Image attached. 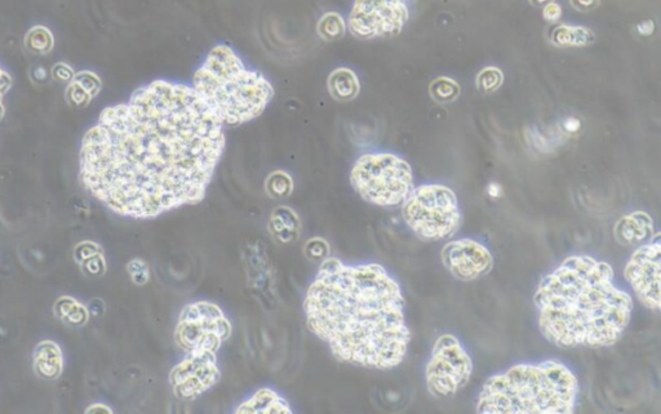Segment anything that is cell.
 Masks as SVG:
<instances>
[{"label":"cell","instance_id":"cell-32","mask_svg":"<svg viewBox=\"0 0 661 414\" xmlns=\"http://www.w3.org/2000/svg\"><path fill=\"white\" fill-rule=\"evenodd\" d=\"M637 32H638L639 35H643V36H650L655 32V22L652 20H647V21L640 22L637 25Z\"/></svg>","mask_w":661,"mask_h":414},{"label":"cell","instance_id":"cell-2","mask_svg":"<svg viewBox=\"0 0 661 414\" xmlns=\"http://www.w3.org/2000/svg\"><path fill=\"white\" fill-rule=\"evenodd\" d=\"M405 305L400 285L380 263L326 258L309 285L304 314L335 359L392 371L403 363L411 341Z\"/></svg>","mask_w":661,"mask_h":414},{"label":"cell","instance_id":"cell-1","mask_svg":"<svg viewBox=\"0 0 661 414\" xmlns=\"http://www.w3.org/2000/svg\"><path fill=\"white\" fill-rule=\"evenodd\" d=\"M225 145L224 124L191 86L156 79L101 111L82 140L79 177L111 212L153 219L204 199Z\"/></svg>","mask_w":661,"mask_h":414},{"label":"cell","instance_id":"cell-7","mask_svg":"<svg viewBox=\"0 0 661 414\" xmlns=\"http://www.w3.org/2000/svg\"><path fill=\"white\" fill-rule=\"evenodd\" d=\"M402 207V217L422 241L450 239L461 226V209L455 191L442 184L413 187Z\"/></svg>","mask_w":661,"mask_h":414},{"label":"cell","instance_id":"cell-6","mask_svg":"<svg viewBox=\"0 0 661 414\" xmlns=\"http://www.w3.org/2000/svg\"><path fill=\"white\" fill-rule=\"evenodd\" d=\"M350 184L364 202L381 208L400 207L415 187L413 171L397 154L361 155L350 171Z\"/></svg>","mask_w":661,"mask_h":414},{"label":"cell","instance_id":"cell-28","mask_svg":"<svg viewBox=\"0 0 661 414\" xmlns=\"http://www.w3.org/2000/svg\"><path fill=\"white\" fill-rule=\"evenodd\" d=\"M74 75V69L65 62H57L51 70V77L60 83H70Z\"/></svg>","mask_w":661,"mask_h":414},{"label":"cell","instance_id":"cell-33","mask_svg":"<svg viewBox=\"0 0 661 414\" xmlns=\"http://www.w3.org/2000/svg\"><path fill=\"white\" fill-rule=\"evenodd\" d=\"M563 127L567 132H576L580 128V120H577L576 118H568V119L564 120Z\"/></svg>","mask_w":661,"mask_h":414},{"label":"cell","instance_id":"cell-16","mask_svg":"<svg viewBox=\"0 0 661 414\" xmlns=\"http://www.w3.org/2000/svg\"><path fill=\"white\" fill-rule=\"evenodd\" d=\"M102 89L101 77L89 70L77 73L73 80L67 83L65 99L74 109H84L99 96Z\"/></svg>","mask_w":661,"mask_h":414},{"label":"cell","instance_id":"cell-18","mask_svg":"<svg viewBox=\"0 0 661 414\" xmlns=\"http://www.w3.org/2000/svg\"><path fill=\"white\" fill-rule=\"evenodd\" d=\"M34 368L42 378H57L62 372V355L60 348L51 341L39 343L34 350Z\"/></svg>","mask_w":661,"mask_h":414},{"label":"cell","instance_id":"cell-17","mask_svg":"<svg viewBox=\"0 0 661 414\" xmlns=\"http://www.w3.org/2000/svg\"><path fill=\"white\" fill-rule=\"evenodd\" d=\"M327 88L330 97L339 102H349L358 97L361 82L355 71L349 67H337L330 71L327 79Z\"/></svg>","mask_w":661,"mask_h":414},{"label":"cell","instance_id":"cell-25","mask_svg":"<svg viewBox=\"0 0 661 414\" xmlns=\"http://www.w3.org/2000/svg\"><path fill=\"white\" fill-rule=\"evenodd\" d=\"M345 29L346 23L344 19L335 12L324 14L318 23V32L324 40H333L340 38L342 34L345 33Z\"/></svg>","mask_w":661,"mask_h":414},{"label":"cell","instance_id":"cell-35","mask_svg":"<svg viewBox=\"0 0 661 414\" xmlns=\"http://www.w3.org/2000/svg\"><path fill=\"white\" fill-rule=\"evenodd\" d=\"M97 412H101V413H104V412H106V413H111L112 411H111L110 408L104 406V405H99H99H95V406H92V408L87 409V413H97Z\"/></svg>","mask_w":661,"mask_h":414},{"label":"cell","instance_id":"cell-38","mask_svg":"<svg viewBox=\"0 0 661 414\" xmlns=\"http://www.w3.org/2000/svg\"><path fill=\"white\" fill-rule=\"evenodd\" d=\"M1 97H3V96H0V120L4 118V114H5V109H4V105H3V102H1Z\"/></svg>","mask_w":661,"mask_h":414},{"label":"cell","instance_id":"cell-22","mask_svg":"<svg viewBox=\"0 0 661 414\" xmlns=\"http://www.w3.org/2000/svg\"><path fill=\"white\" fill-rule=\"evenodd\" d=\"M270 229L279 236H288L300 229L298 215L288 207H279L270 218Z\"/></svg>","mask_w":661,"mask_h":414},{"label":"cell","instance_id":"cell-13","mask_svg":"<svg viewBox=\"0 0 661 414\" xmlns=\"http://www.w3.org/2000/svg\"><path fill=\"white\" fill-rule=\"evenodd\" d=\"M441 260L446 270L460 282H474L492 271L495 260L490 249L477 240H452L442 248Z\"/></svg>","mask_w":661,"mask_h":414},{"label":"cell","instance_id":"cell-20","mask_svg":"<svg viewBox=\"0 0 661 414\" xmlns=\"http://www.w3.org/2000/svg\"><path fill=\"white\" fill-rule=\"evenodd\" d=\"M23 44L25 48L33 55H48L55 48V36L48 27L38 25L26 33Z\"/></svg>","mask_w":661,"mask_h":414},{"label":"cell","instance_id":"cell-29","mask_svg":"<svg viewBox=\"0 0 661 414\" xmlns=\"http://www.w3.org/2000/svg\"><path fill=\"white\" fill-rule=\"evenodd\" d=\"M542 17L545 21L558 22V20L562 17L561 5L554 1L546 4L545 7H542Z\"/></svg>","mask_w":661,"mask_h":414},{"label":"cell","instance_id":"cell-11","mask_svg":"<svg viewBox=\"0 0 661 414\" xmlns=\"http://www.w3.org/2000/svg\"><path fill=\"white\" fill-rule=\"evenodd\" d=\"M660 232L638 245L624 267V278L640 304L659 313L661 307Z\"/></svg>","mask_w":661,"mask_h":414},{"label":"cell","instance_id":"cell-14","mask_svg":"<svg viewBox=\"0 0 661 414\" xmlns=\"http://www.w3.org/2000/svg\"><path fill=\"white\" fill-rule=\"evenodd\" d=\"M614 235L624 247H638L655 235V222L647 212L636 210L617 221Z\"/></svg>","mask_w":661,"mask_h":414},{"label":"cell","instance_id":"cell-24","mask_svg":"<svg viewBox=\"0 0 661 414\" xmlns=\"http://www.w3.org/2000/svg\"><path fill=\"white\" fill-rule=\"evenodd\" d=\"M503 83H504V74L498 67L495 66H488L482 69L475 79L478 90H481V93L483 95L494 93L503 86Z\"/></svg>","mask_w":661,"mask_h":414},{"label":"cell","instance_id":"cell-30","mask_svg":"<svg viewBox=\"0 0 661 414\" xmlns=\"http://www.w3.org/2000/svg\"><path fill=\"white\" fill-rule=\"evenodd\" d=\"M573 10L579 12L594 11L601 0H570Z\"/></svg>","mask_w":661,"mask_h":414},{"label":"cell","instance_id":"cell-8","mask_svg":"<svg viewBox=\"0 0 661 414\" xmlns=\"http://www.w3.org/2000/svg\"><path fill=\"white\" fill-rule=\"evenodd\" d=\"M232 333V321L220 306L211 301H194L184 306L178 315L175 342L184 352L193 350L219 352Z\"/></svg>","mask_w":661,"mask_h":414},{"label":"cell","instance_id":"cell-19","mask_svg":"<svg viewBox=\"0 0 661 414\" xmlns=\"http://www.w3.org/2000/svg\"><path fill=\"white\" fill-rule=\"evenodd\" d=\"M595 42V35L584 26L558 25L551 33V43L558 48L588 47Z\"/></svg>","mask_w":661,"mask_h":414},{"label":"cell","instance_id":"cell-36","mask_svg":"<svg viewBox=\"0 0 661 414\" xmlns=\"http://www.w3.org/2000/svg\"><path fill=\"white\" fill-rule=\"evenodd\" d=\"M487 191H488V194L492 197H500V194H501V187L497 185V184H491V185L488 186Z\"/></svg>","mask_w":661,"mask_h":414},{"label":"cell","instance_id":"cell-34","mask_svg":"<svg viewBox=\"0 0 661 414\" xmlns=\"http://www.w3.org/2000/svg\"><path fill=\"white\" fill-rule=\"evenodd\" d=\"M33 77L36 82H45L48 77V73L45 67H36L33 71Z\"/></svg>","mask_w":661,"mask_h":414},{"label":"cell","instance_id":"cell-21","mask_svg":"<svg viewBox=\"0 0 661 414\" xmlns=\"http://www.w3.org/2000/svg\"><path fill=\"white\" fill-rule=\"evenodd\" d=\"M56 315L61 320H64L69 326L79 327L86 324L88 319V313L83 306L79 305L75 300L71 298H61L55 305Z\"/></svg>","mask_w":661,"mask_h":414},{"label":"cell","instance_id":"cell-12","mask_svg":"<svg viewBox=\"0 0 661 414\" xmlns=\"http://www.w3.org/2000/svg\"><path fill=\"white\" fill-rule=\"evenodd\" d=\"M221 369L217 352L193 350L169 372L168 382L180 400H195L210 391L220 381Z\"/></svg>","mask_w":661,"mask_h":414},{"label":"cell","instance_id":"cell-27","mask_svg":"<svg viewBox=\"0 0 661 414\" xmlns=\"http://www.w3.org/2000/svg\"><path fill=\"white\" fill-rule=\"evenodd\" d=\"M127 269H128V273H130L131 278H132L133 283L143 285V284L149 282V279H150V270H149L147 263L143 261V260L134 258V260H132V261L128 263Z\"/></svg>","mask_w":661,"mask_h":414},{"label":"cell","instance_id":"cell-31","mask_svg":"<svg viewBox=\"0 0 661 414\" xmlns=\"http://www.w3.org/2000/svg\"><path fill=\"white\" fill-rule=\"evenodd\" d=\"M12 87V77L0 67V96H4Z\"/></svg>","mask_w":661,"mask_h":414},{"label":"cell","instance_id":"cell-10","mask_svg":"<svg viewBox=\"0 0 661 414\" xmlns=\"http://www.w3.org/2000/svg\"><path fill=\"white\" fill-rule=\"evenodd\" d=\"M409 20L407 0H354L348 29L362 40L393 38Z\"/></svg>","mask_w":661,"mask_h":414},{"label":"cell","instance_id":"cell-9","mask_svg":"<svg viewBox=\"0 0 661 414\" xmlns=\"http://www.w3.org/2000/svg\"><path fill=\"white\" fill-rule=\"evenodd\" d=\"M473 371V359L460 339L444 333L435 339L425 365L426 389L434 398H451L470 382Z\"/></svg>","mask_w":661,"mask_h":414},{"label":"cell","instance_id":"cell-4","mask_svg":"<svg viewBox=\"0 0 661 414\" xmlns=\"http://www.w3.org/2000/svg\"><path fill=\"white\" fill-rule=\"evenodd\" d=\"M579 393L576 374L561 360L519 363L483 383L475 411L479 414H573Z\"/></svg>","mask_w":661,"mask_h":414},{"label":"cell","instance_id":"cell-15","mask_svg":"<svg viewBox=\"0 0 661 414\" xmlns=\"http://www.w3.org/2000/svg\"><path fill=\"white\" fill-rule=\"evenodd\" d=\"M292 412L293 411L291 408V404L287 402L286 398L269 387L259 389L257 391L251 393L235 409L237 414H291Z\"/></svg>","mask_w":661,"mask_h":414},{"label":"cell","instance_id":"cell-3","mask_svg":"<svg viewBox=\"0 0 661 414\" xmlns=\"http://www.w3.org/2000/svg\"><path fill=\"white\" fill-rule=\"evenodd\" d=\"M542 337L560 349H602L617 343L630 324L633 298L615 282L607 262L588 254L564 258L533 295Z\"/></svg>","mask_w":661,"mask_h":414},{"label":"cell","instance_id":"cell-5","mask_svg":"<svg viewBox=\"0 0 661 414\" xmlns=\"http://www.w3.org/2000/svg\"><path fill=\"white\" fill-rule=\"evenodd\" d=\"M191 87L224 127H241L257 119L274 97L272 82L226 44H217L207 53Z\"/></svg>","mask_w":661,"mask_h":414},{"label":"cell","instance_id":"cell-23","mask_svg":"<svg viewBox=\"0 0 661 414\" xmlns=\"http://www.w3.org/2000/svg\"><path fill=\"white\" fill-rule=\"evenodd\" d=\"M461 88L456 80L451 77H440L434 79L429 86V95L431 99L438 103H450L460 96Z\"/></svg>","mask_w":661,"mask_h":414},{"label":"cell","instance_id":"cell-37","mask_svg":"<svg viewBox=\"0 0 661 414\" xmlns=\"http://www.w3.org/2000/svg\"><path fill=\"white\" fill-rule=\"evenodd\" d=\"M551 1H554V0H529V3L533 7H545L546 4H549Z\"/></svg>","mask_w":661,"mask_h":414},{"label":"cell","instance_id":"cell-26","mask_svg":"<svg viewBox=\"0 0 661 414\" xmlns=\"http://www.w3.org/2000/svg\"><path fill=\"white\" fill-rule=\"evenodd\" d=\"M265 186L267 194L273 197H287L293 190L291 175L282 171H276L269 175Z\"/></svg>","mask_w":661,"mask_h":414}]
</instances>
